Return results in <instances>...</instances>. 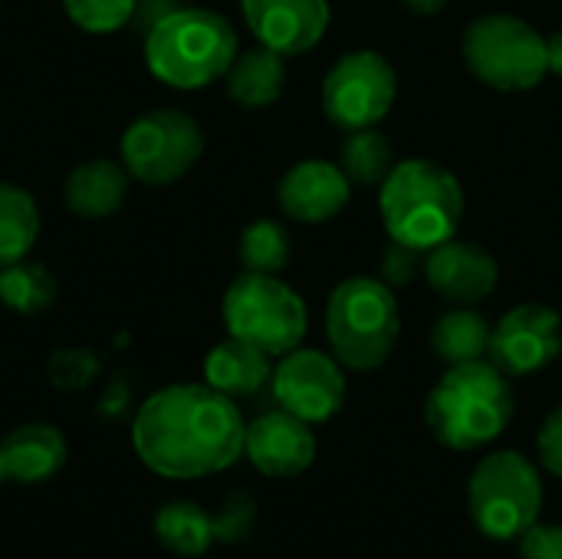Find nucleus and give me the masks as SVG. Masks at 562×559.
<instances>
[{"label": "nucleus", "instance_id": "f257e3e1", "mask_svg": "<svg viewBox=\"0 0 562 559\" xmlns=\"http://www.w3.org/2000/svg\"><path fill=\"white\" fill-rule=\"evenodd\" d=\"M247 422L237 402L207 382L165 385L142 402L132 422L138 461L168 481H201L244 458Z\"/></svg>", "mask_w": 562, "mask_h": 559}, {"label": "nucleus", "instance_id": "f03ea898", "mask_svg": "<svg viewBox=\"0 0 562 559\" xmlns=\"http://www.w3.org/2000/svg\"><path fill=\"white\" fill-rule=\"evenodd\" d=\"M514 412V385L491 359L448 366L425 399V425L451 451H477L497 441L510 428Z\"/></svg>", "mask_w": 562, "mask_h": 559}, {"label": "nucleus", "instance_id": "7ed1b4c3", "mask_svg": "<svg viewBox=\"0 0 562 559\" xmlns=\"http://www.w3.org/2000/svg\"><path fill=\"white\" fill-rule=\"evenodd\" d=\"M379 214L392 244L428 254L458 237L464 221V188L441 161L405 158L395 161L379 185Z\"/></svg>", "mask_w": 562, "mask_h": 559}, {"label": "nucleus", "instance_id": "20e7f679", "mask_svg": "<svg viewBox=\"0 0 562 559\" xmlns=\"http://www.w3.org/2000/svg\"><path fill=\"white\" fill-rule=\"evenodd\" d=\"M240 53L237 30L207 7H175L145 36V66L168 89L194 92L231 69Z\"/></svg>", "mask_w": 562, "mask_h": 559}, {"label": "nucleus", "instance_id": "39448f33", "mask_svg": "<svg viewBox=\"0 0 562 559\" xmlns=\"http://www.w3.org/2000/svg\"><path fill=\"white\" fill-rule=\"evenodd\" d=\"M402 336V313L392 287L379 277H349L326 300V339L349 372H375Z\"/></svg>", "mask_w": 562, "mask_h": 559}, {"label": "nucleus", "instance_id": "423d86ee", "mask_svg": "<svg viewBox=\"0 0 562 559\" xmlns=\"http://www.w3.org/2000/svg\"><path fill=\"white\" fill-rule=\"evenodd\" d=\"M468 72L494 92H530L550 76L547 36L514 13H484L461 40Z\"/></svg>", "mask_w": 562, "mask_h": 559}, {"label": "nucleus", "instance_id": "0eeeda50", "mask_svg": "<svg viewBox=\"0 0 562 559\" xmlns=\"http://www.w3.org/2000/svg\"><path fill=\"white\" fill-rule=\"evenodd\" d=\"M221 316L227 336L263 349L270 359L300 349L310 329V310L303 297L273 273L244 270L234 277L221 300Z\"/></svg>", "mask_w": 562, "mask_h": 559}, {"label": "nucleus", "instance_id": "6e6552de", "mask_svg": "<svg viewBox=\"0 0 562 559\" xmlns=\"http://www.w3.org/2000/svg\"><path fill=\"white\" fill-rule=\"evenodd\" d=\"M468 511L487 540H520L543 511V478L537 465L520 451L487 455L468 481Z\"/></svg>", "mask_w": 562, "mask_h": 559}, {"label": "nucleus", "instance_id": "1a4fd4ad", "mask_svg": "<svg viewBox=\"0 0 562 559\" xmlns=\"http://www.w3.org/2000/svg\"><path fill=\"white\" fill-rule=\"evenodd\" d=\"M204 155V132L194 115L181 109H148L119 142V161L142 185L165 188L181 181Z\"/></svg>", "mask_w": 562, "mask_h": 559}, {"label": "nucleus", "instance_id": "9d476101", "mask_svg": "<svg viewBox=\"0 0 562 559\" xmlns=\"http://www.w3.org/2000/svg\"><path fill=\"white\" fill-rule=\"evenodd\" d=\"M398 99V72L379 49H349L323 76V115L342 128H375Z\"/></svg>", "mask_w": 562, "mask_h": 559}, {"label": "nucleus", "instance_id": "9b49d317", "mask_svg": "<svg viewBox=\"0 0 562 559\" xmlns=\"http://www.w3.org/2000/svg\"><path fill=\"white\" fill-rule=\"evenodd\" d=\"M562 356V316L547 303H520L491 329L487 359L507 379H527Z\"/></svg>", "mask_w": 562, "mask_h": 559}, {"label": "nucleus", "instance_id": "f8f14e48", "mask_svg": "<svg viewBox=\"0 0 562 559\" xmlns=\"http://www.w3.org/2000/svg\"><path fill=\"white\" fill-rule=\"evenodd\" d=\"M270 385L277 405L310 425L329 422L346 405V369L333 353L300 346L280 356Z\"/></svg>", "mask_w": 562, "mask_h": 559}, {"label": "nucleus", "instance_id": "ddd939ff", "mask_svg": "<svg viewBox=\"0 0 562 559\" xmlns=\"http://www.w3.org/2000/svg\"><path fill=\"white\" fill-rule=\"evenodd\" d=\"M254 40L280 56H303L319 46L333 23L329 0H240Z\"/></svg>", "mask_w": 562, "mask_h": 559}, {"label": "nucleus", "instance_id": "4468645a", "mask_svg": "<svg viewBox=\"0 0 562 559\" xmlns=\"http://www.w3.org/2000/svg\"><path fill=\"white\" fill-rule=\"evenodd\" d=\"M422 270L428 287L451 306H477L487 297H494L501 283V267L494 254L461 237H451L428 250Z\"/></svg>", "mask_w": 562, "mask_h": 559}, {"label": "nucleus", "instance_id": "2eb2a0df", "mask_svg": "<svg viewBox=\"0 0 562 559\" xmlns=\"http://www.w3.org/2000/svg\"><path fill=\"white\" fill-rule=\"evenodd\" d=\"M244 455L267 478H277V481L300 478L316 461L313 425L296 418V415H290L286 409L263 412L260 418H254L247 425Z\"/></svg>", "mask_w": 562, "mask_h": 559}, {"label": "nucleus", "instance_id": "dca6fc26", "mask_svg": "<svg viewBox=\"0 0 562 559\" xmlns=\"http://www.w3.org/2000/svg\"><path fill=\"white\" fill-rule=\"evenodd\" d=\"M352 198V181L339 168V161L303 158L277 185V204L290 221L300 224H326L346 211Z\"/></svg>", "mask_w": 562, "mask_h": 559}, {"label": "nucleus", "instance_id": "f3484780", "mask_svg": "<svg viewBox=\"0 0 562 559\" xmlns=\"http://www.w3.org/2000/svg\"><path fill=\"white\" fill-rule=\"evenodd\" d=\"M128 168L112 158H89L66 175L63 201L66 211L82 221H102L122 211L128 198Z\"/></svg>", "mask_w": 562, "mask_h": 559}, {"label": "nucleus", "instance_id": "a211bd4d", "mask_svg": "<svg viewBox=\"0 0 562 559\" xmlns=\"http://www.w3.org/2000/svg\"><path fill=\"white\" fill-rule=\"evenodd\" d=\"M0 451L7 461V474L16 484H43L56 478L69 458L63 432L46 422H26L13 428L0 441Z\"/></svg>", "mask_w": 562, "mask_h": 559}, {"label": "nucleus", "instance_id": "6ab92c4d", "mask_svg": "<svg viewBox=\"0 0 562 559\" xmlns=\"http://www.w3.org/2000/svg\"><path fill=\"white\" fill-rule=\"evenodd\" d=\"M273 379V362L263 349L227 336L204 356V382L231 399H250Z\"/></svg>", "mask_w": 562, "mask_h": 559}, {"label": "nucleus", "instance_id": "aec40b11", "mask_svg": "<svg viewBox=\"0 0 562 559\" xmlns=\"http://www.w3.org/2000/svg\"><path fill=\"white\" fill-rule=\"evenodd\" d=\"M227 96L240 109H267L283 96L286 86V56L254 46L247 53H237L231 69L224 72Z\"/></svg>", "mask_w": 562, "mask_h": 559}, {"label": "nucleus", "instance_id": "412c9836", "mask_svg": "<svg viewBox=\"0 0 562 559\" xmlns=\"http://www.w3.org/2000/svg\"><path fill=\"white\" fill-rule=\"evenodd\" d=\"M491 323L487 316H481L474 306H451L448 313H441L431 326V353L445 362V366H461V362H477L487 359L491 349Z\"/></svg>", "mask_w": 562, "mask_h": 559}, {"label": "nucleus", "instance_id": "4be33fe9", "mask_svg": "<svg viewBox=\"0 0 562 559\" xmlns=\"http://www.w3.org/2000/svg\"><path fill=\"white\" fill-rule=\"evenodd\" d=\"M151 527H155L158 544L175 557H204L217 544L214 517L194 501H168V504H161Z\"/></svg>", "mask_w": 562, "mask_h": 559}, {"label": "nucleus", "instance_id": "5701e85b", "mask_svg": "<svg viewBox=\"0 0 562 559\" xmlns=\"http://www.w3.org/2000/svg\"><path fill=\"white\" fill-rule=\"evenodd\" d=\"M40 237V208L36 198L10 181H0V270L26 260Z\"/></svg>", "mask_w": 562, "mask_h": 559}, {"label": "nucleus", "instance_id": "b1692460", "mask_svg": "<svg viewBox=\"0 0 562 559\" xmlns=\"http://www.w3.org/2000/svg\"><path fill=\"white\" fill-rule=\"evenodd\" d=\"M339 168L349 175L352 185L379 188L389 178V171L395 168V148L379 132V125L346 132V138L339 145Z\"/></svg>", "mask_w": 562, "mask_h": 559}, {"label": "nucleus", "instance_id": "393cba45", "mask_svg": "<svg viewBox=\"0 0 562 559\" xmlns=\"http://www.w3.org/2000/svg\"><path fill=\"white\" fill-rule=\"evenodd\" d=\"M56 277L36 260H16L0 270V303L20 316H40L56 303Z\"/></svg>", "mask_w": 562, "mask_h": 559}, {"label": "nucleus", "instance_id": "a878e982", "mask_svg": "<svg viewBox=\"0 0 562 559\" xmlns=\"http://www.w3.org/2000/svg\"><path fill=\"white\" fill-rule=\"evenodd\" d=\"M237 257H240V267L250 273L280 277L293 257V244H290L286 227L280 221H270V217L247 224L240 234V244H237Z\"/></svg>", "mask_w": 562, "mask_h": 559}, {"label": "nucleus", "instance_id": "bb28decb", "mask_svg": "<svg viewBox=\"0 0 562 559\" xmlns=\"http://www.w3.org/2000/svg\"><path fill=\"white\" fill-rule=\"evenodd\" d=\"M135 3L138 0H63V10L82 33L109 36L132 20Z\"/></svg>", "mask_w": 562, "mask_h": 559}, {"label": "nucleus", "instance_id": "cd10ccee", "mask_svg": "<svg viewBox=\"0 0 562 559\" xmlns=\"http://www.w3.org/2000/svg\"><path fill=\"white\" fill-rule=\"evenodd\" d=\"M214 517V537L221 544H240L250 530H254V521H257V504L247 491H234Z\"/></svg>", "mask_w": 562, "mask_h": 559}, {"label": "nucleus", "instance_id": "c85d7f7f", "mask_svg": "<svg viewBox=\"0 0 562 559\" xmlns=\"http://www.w3.org/2000/svg\"><path fill=\"white\" fill-rule=\"evenodd\" d=\"M99 372V362L92 353L86 349H59L49 359V379L56 389L72 392V389H86Z\"/></svg>", "mask_w": 562, "mask_h": 559}, {"label": "nucleus", "instance_id": "c756f323", "mask_svg": "<svg viewBox=\"0 0 562 559\" xmlns=\"http://www.w3.org/2000/svg\"><path fill=\"white\" fill-rule=\"evenodd\" d=\"M537 455H540V465L550 474L562 478V405H557L543 418V425L537 432Z\"/></svg>", "mask_w": 562, "mask_h": 559}, {"label": "nucleus", "instance_id": "7c9ffc66", "mask_svg": "<svg viewBox=\"0 0 562 559\" xmlns=\"http://www.w3.org/2000/svg\"><path fill=\"white\" fill-rule=\"evenodd\" d=\"M520 559H562V527L537 521L520 537Z\"/></svg>", "mask_w": 562, "mask_h": 559}, {"label": "nucleus", "instance_id": "2f4dec72", "mask_svg": "<svg viewBox=\"0 0 562 559\" xmlns=\"http://www.w3.org/2000/svg\"><path fill=\"white\" fill-rule=\"evenodd\" d=\"M418 257H422L418 250L392 244V250L385 254V270H382L385 283H408L418 270Z\"/></svg>", "mask_w": 562, "mask_h": 559}, {"label": "nucleus", "instance_id": "473e14b6", "mask_svg": "<svg viewBox=\"0 0 562 559\" xmlns=\"http://www.w3.org/2000/svg\"><path fill=\"white\" fill-rule=\"evenodd\" d=\"M547 59H550V76L562 79V30L547 36Z\"/></svg>", "mask_w": 562, "mask_h": 559}, {"label": "nucleus", "instance_id": "72a5a7b5", "mask_svg": "<svg viewBox=\"0 0 562 559\" xmlns=\"http://www.w3.org/2000/svg\"><path fill=\"white\" fill-rule=\"evenodd\" d=\"M405 10H412V13H418V16H435V13H441L451 0H398Z\"/></svg>", "mask_w": 562, "mask_h": 559}, {"label": "nucleus", "instance_id": "f704fd0d", "mask_svg": "<svg viewBox=\"0 0 562 559\" xmlns=\"http://www.w3.org/2000/svg\"><path fill=\"white\" fill-rule=\"evenodd\" d=\"M10 474H7V461H3V451H0V484H7Z\"/></svg>", "mask_w": 562, "mask_h": 559}]
</instances>
